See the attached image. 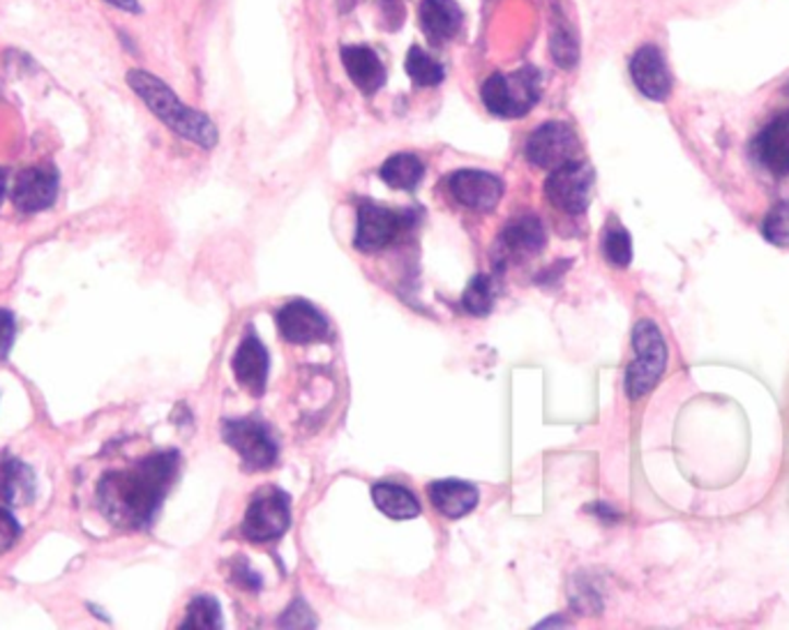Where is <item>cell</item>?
<instances>
[{
  "instance_id": "6",
  "label": "cell",
  "mask_w": 789,
  "mask_h": 630,
  "mask_svg": "<svg viewBox=\"0 0 789 630\" xmlns=\"http://www.w3.org/2000/svg\"><path fill=\"white\" fill-rule=\"evenodd\" d=\"M526 160L541 169H557L580 157V140L573 128L551 121L531 132L524 146Z\"/></svg>"
},
{
  "instance_id": "10",
  "label": "cell",
  "mask_w": 789,
  "mask_h": 630,
  "mask_svg": "<svg viewBox=\"0 0 789 630\" xmlns=\"http://www.w3.org/2000/svg\"><path fill=\"white\" fill-rule=\"evenodd\" d=\"M448 190L452 199L469 210L491 213L503 196V183L487 171L460 169L448 179Z\"/></svg>"
},
{
  "instance_id": "22",
  "label": "cell",
  "mask_w": 789,
  "mask_h": 630,
  "mask_svg": "<svg viewBox=\"0 0 789 630\" xmlns=\"http://www.w3.org/2000/svg\"><path fill=\"white\" fill-rule=\"evenodd\" d=\"M379 173H381V179H384L386 185H390L394 190L411 192V190H416L421 185L423 175H425V167H423V162L418 160L416 155L398 153V155L388 157Z\"/></svg>"
},
{
  "instance_id": "2",
  "label": "cell",
  "mask_w": 789,
  "mask_h": 630,
  "mask_svg": "<svg viewBox=\"0 0 789 630\" xmlns=\"http://www.w3.org/2000/svg\"><path fill=\"white\" fill-rule=\"evenodd\" d=\"M128 84L142 97L144 105L160 118L167 128L181 134L183 140L194 142L202 148H213L217 144V128L210 118L202 111L185 107L181 97L175 95L162 78H157L155 74L144 70H132L128 74Z\"/></svg>"
},
{
  "instance_id": "12",
  "label": "cell",
  "mask_w": 789,
  "mask_h": 630,
  "mask_svg": "<svg viewBox=\"0 0 789 630\" xmlns=\"http://www.w3.org/2000/svg\"><path fill=\"white\" fill-rule=\"evenodd\" d=\"M58 196V173L53 167L39 165L16 173L12 185V202L24 213H39L53 206Z\"/></svg>"
},
{
  "instance_id": "33",
  "label": "cell",
  "mask_w": 789,
  "mask_h": 630,
  "mask_svg": "<svg viewBox=\"0 0 789 630\" xmlns=\"http://www.w3.org/2000/svg\"><path fill=\"white\" fill-rule=\"evenodd\" d=\"M3 196H5V173L0 171V202H3Z\"/></svg>"
},
{
  "instance_id": "7",
  "label": "cell",
  "mask_w": 789,
  "mask_h": 630,
  "mask_svg": "<svg viewBox=\"0 0 789 630\" xmlns=\"http://www.w3.org/2000/svg\"><path fill=\"white\" fill-rule=\"evenodd\" d=\"M222 437L235 452H239L247 471L270 469L275 462H278V444H275L264 423H256L250 419L227 421L222 425Z\"/></svg>"
},
{
  "instance_id": "28",
  "label": "cell",
  "mask_w": 789,
  "mask_h": 630,
  "mask_svg": "<svg viewBox=\"0 0 789 630\" xmlns=\"http://www.w3.org/2000/svg\"><path fill=\"white\" fill-rule=\"evenodd\" d=\"M762 231L768 243H774L778 247L789 245V202H780L768 210L764 225H762Z\"/></svg>"
},
{
  "instance_id": "17",
  "label": "cell",
  "mask_w": 789,
  "mask_h": 630,
  "mask_svg": "<svg viewBox=\"0 0 789 630\" xmlns=\"http://www.w3.org/2000/svg\"><path fill=\"white\" fill-rule=\"evenodd\" d=\"M429 501L434 504V508L448 520H460L466 513H471L476 508L481 495L478 487L458 481V478H446V481H434L427 487Z\"/></svg>"
},
{
  "instance_id": "11",
  "label": "cell",
  "mask_w": 789,
  "mask_h": 630,
  "mask_svg": "<svg viewBox=\"0 0 789 630\" xmlns=\"http://www.w3.org/2000/svg\"><path fill=\"white\" fill-rule=\"evenodd\" d=\"M280 335L291 344H317L332 338L324 314L307 301H291L278 312Z\"/></svg>"
},
{
  "instance_id": "27",
  "label": "cell",
  "mask_w": 789,
  "mask_h": 630,
  "mask_svg": "<svg viewBox=\"0 0 789 630\" xmlns=\"http://www.w3.org/2000/svg\"><path fill=\"white\" fill-rule=\"evenodd\" d=\"M603 252H605V259L611 266L626 268L630 264V259H633V243H630V233L619 225H611L605 231Z\"/></svg>"
},
{
  "instance_id": "29",
  "label": "cell",
  "mask_w": 789,
  "mask_h": 630,
  "mask_svg": "<svg viewBox=\"0 0 789 630\" xmlns=\"http://www.w3.org/2000/svg\"><path fill=\"white\" fill-rule=\"evenodd\" d=\"M280 623L287 628H314L317 617L309 613V607L303 601H293L287 613L280 617Z\"/></svg>"
},
{
  "instance_id": "20",
  "label": "cell",
  "mask_w": 789,
  "mask_h": 630,
  "mask_svg": "<svg viewBox=\"0 0 789 630\" xmlns=\"http://www.w3.org/2000/svg\"><path fill=\"white\" fill-rule=\"evenodd\" d=\"M372 499L384 516L392 520H413L421 516V504L416 495L398 483H377L372 487Z\"/></svg>"
},
{
  "instance_id": "30",
  "label": "cell",
  "mask_w": 789,
  "mask_h": 630,
  "mask_svg": "<svg viewBox=\"0 0 789 630\" xmlns=\"http://www.w3.org/2000/svg\"><path fill=\"white\" fill-rule=\"evenodd\" d=\"M22 536V526L14 520L10 510L0 508V555L8 553V549Z\"/></svg>"
},
{
  "instance_id": "24",
  "label": "cell",
  "mask_w": 789,
  "mask_h": 630,
  "mask_svg": "<svg viewBox=\"0 0 789 630\" xmlns=\"http://www.w3.org/2000/svg\"><path fill=\"white\" fill-rule=\"evenodd\" d=\"M222 609L213 596H196L187 605L183 628H222Z\"/></svg>"
},
{
  "instance_id": "32",
  "label": "cell",
  "mask_w": 789,
  "mask_h": 630,
  "mask_svg": "<svg viewBox=\"0 0 789 630\" xmlns=\"http://www.w3.org/2000/svg\"><path fill=\"white\" fill-rule=\"evenodd\" d=\"M107 3L125 12H139V3H136V0H107Z\"/></svg>"
},
{
  "instance_id": "25",
  "label": "cell",
  "mask_w": 789,
  "mask_h": 630,
  "mask_svg": "<svg viewBox=\"0 0 789 630\" xmlns=\"http://www.w3.org/2000/svg\"><path fill=\"white\" fill-rule=\"evenodd\" d=\"M462 305L473 317H485V314H489L491 305H495V287H491L487 275H476V278L469 282L462 296Z\"/></svg>"
},
{
  "instance_id": "21",
  "label": "cell",
  "mask_w": 789,
  "mask_h": 630,
  "mask_svg": "<svg viewBox=\"0 0 789 630\" xmlns=\"http://www.w3.org/2000/svg\"><path fill=\"white\" fill-rule=\"evenodd\" d=\"M35 495L33 469L19 460H5L0 464V499L12 506H24Z\"/></svg>"
},
{
  "instance_id": "18",
  "label": "cell",
  "mask_w": 789,
  "mask_h": 630,
  "mask_svg": "<svg viewBox=\"0 0 789 630\" xmlns=\"http://www.w3.org/2000/svg\"><path fill=\"white\" fill-rule=\"evenodd\" d=\"M342 63L351 82L356 84L365 95H372L381 90L386 84V68L381 58L374 53L369 47L353 45L342 49Z\"/></svg>"
},
{
  "instance_id": "5",
  "label": "cell",
  "mask_w": 789,
  "mask_h": 630,
  "mask_svg": "<svg viewBox=\"0 0 789 630\" xmlns=\"http://www.w3.org/2000/svg\"><path fill=\"white\" fill-rule=\"evenodd\" d=\"M291 526L289 495L278 487H264L252 497L245 518L243 536L252 543H270L284 536Z\"/></svg>"
},
{
  "instance_id": "19",
  "label": "cell",
  "mask_w": 789,
  "mask_h": 630,
  "mask_svg": "<svg viewBox=\"0 0 789 630\" xmlns=\"http://www.w3.org/2000/svg\"><path fill=\"white\" fill-rule=\"evenodd\" d=\"M464 14L456 0H423L421 3V24L432 43H448L462 28Z\"/></svg>"
},
{
  "instance_id": "23",
  "label": "cell",
  "mask_w": 789,
  "mask_h": 630,
  "mask_svg": "<svg viewBox=\"0 0 789 630\" xmlns=\"http://www.w3.org/2000/svg\"><path fill=\"white\" fill-rule=\"evenodd\" d=\"M406 72L413 84L418 86H439L446 78V70L439 61H434L421 47H411L406 56Z\"/></svg>"
},
{
  "instance_id": "15",
  "label": "cell",
  "mask_w": 789,
  "mask_h": 630,
  "mask_svg": "<svg viewBox=\"0 0 789 630\" xmlns=\"http://www.w3.org/2000/svg\"><path fill=\"white\" fill-rule=\"evenodd\" d=\"M268 349L264 347V342L259 340V335L254 332V328L247 330L245 340L241 342L239 351L233 356V374L239 384L250 390L252 396H264L266 392V381H268Z\"/></svg>"
},
{
  "instance_id": "26",
  "label": "cell",
  "mask_w": 789,
  "mask_h": 630,
  "mask_svg": "<svg viewBox=\"0 0 789 630\" xmlns=\"http://www.w3.org/2000/svg\"><path fill=\"white\" fill-rule=\"evenodd\" d=\"M549 51H551V58H555V63L559 68H575L578 61H580V45L575 35L570 33L563 24H557L555 31H551L549 35Z\"/></svg>"
},
{
  "instance_id": "8",
  "label": "cell",
  "mask_w": 789,
  "mask_h": 630,
  "mask_svg": "<svg viewBox=\"0 0 789 630\" xmlns=\"http://www.w3.org/2000/svg\"><path fill=\"white\" fill-rule=\"evenodd\" d=\"M591 187H594V169L580 160L551 169L549 179L545 181L549 204H555L568 215H580L588 208Z\"/></svg>"
},
{
  "instance_id": "4",
  "label": "cell",
  "mask_w": 789,
  "mask_h": 630,
  "mask_svg": "<svg viewBox=\"0 0 789 630\" xmlns=\"http://www.w3.org/2000/svg\"><path fill=\"white\" fill-rule=\"evenodd\" d=\"M635 361L626 372V390L630 400H640L654 388L667 363V347L658 326L654 322H640L633 330Z\"/></svg>"
},
{
  "instance_id": "9",
  "label": "cell",
  "mask_w": 789,
  "mask_h": 630,
  "mask_svg": "<svg viewBox=\"0 0 789 630\" xmlns=\"http://www.w3.org/2000/svg\"><path fill=\"white\" fill-rule=\"evenodd\" d=\"M409 220L406 215L394 213L381 204L363 202L359 206V229H356V245L361 252H379L386 250L400 233L406 229Z\"/></svg>"
},
{
  "instance_id": "13",
  "label": "cell",
  "mask_w": 789,
  "mask_h": 630,
  "mask_svg": "<svg viewBox=\"0 0 789 630\" xmlns=\"http://www.w3.org/2000/svg\"><path fill=\"white\" fill-rule=\"evenodd\" d=\"M755 160L776 179L789 175V113L776 116L772 123L755 136Z\"/></svg>"
},
{
  "instance_id": "31",
  "label": "cell",
  "mask_w": 789,
  "mask_h": 630,
  "mask_svg": "<svg viewBox=\"0 0 789 630\" xmlns=\"http://www.w3.org/2000/svg\"><path fill=\"white\" fill-rule=\"evenodd\" d=\"M16 340V319L10 310H0V361H5Z\"/></svg>"
},
{
  "instance_id": "3",
  "label": "cell",
  "mask_w": 789,
  "mask_h": 630,
  "mask_svg": "<svg viewBox=\"0 0 789 630\" xmlns=\"http://www.w3.org/2000/svg\"><path fill=\"white\" fill-rule=\"evenodd\" d=\"M483 105L499 118H520L534 109L541 97V74L524 68L512 74H491L481 88Z\"/></svg>"
},
{
  "instance_id": "1",
  "label": "cell",
  "mask_w": 789,
  "mask_h": 630,
  "mask_svg": "<svg viewBox=\"0 0 789 630\" xmlns=\"http://www.w3.org/2000/svg\"><path fill=\"white\" fill-rule=\"evenodd\" d=\"M179 452L165 450L134 464L107 474L97 485V504L109 522L125 529L146 526L179 471Z\"/></svg>"
},
{
  "instance_id": "16",
  "label": "cell",
  "mask_w": 789,
  "mask_h": 630,
  "mask_svg": "<svg viewBox=\"0 0 789 630\" xmlns=\"http://www.w3.org/2000/svg\"><path fill=\"white\" fill-rule=\"evenodd\" d=\"M547 243L545 227L534 215H526V218H518L503 227L499 235V250L503 259L512 262H524L529 257H536L543 252Z\"/></svg>"
},
{
  "instance_id": "14",
  "label": "cell",
  "mask_w": 789,
  "mask_h": 630,
  "mask_svg": "<svg viewBox=\"0 0 789 630\" xmlns=\"http://www.w3.org/2000/svg\"><path fill=\"white\" fill-rule=\"evenodd\" d=\"M630 76H633L635 86L648 100L663 102L667 100L669 90H672V74L667 70L665 56L656 47H642L633 61H630Z\"/></svg>"
}]
</instances>
